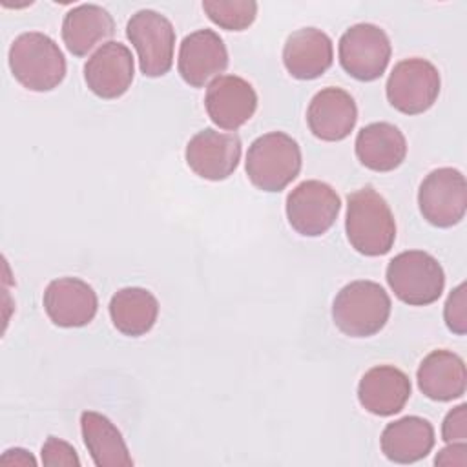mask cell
I'll list each match as a JSON object with an SVG mask.
<instances>
[{"label":"cell","mask_w":467,"mask_h":467,"mask_svg":"<svg viewBox=\"0 0 467 467\" xmlns=\"http://www.w3.org/2000/svg\"><path fill=\"white\" fill-rule=\"evenodd\" d=\"M434 465L465 467L467 465V445H465V441H454V443H449L447 447L440 449L436 458H434Z\"/></svg>","instance_id":"f1b7e54d"},{"label":"cell","mask_w":467,"mask_h":467,"mask_svg":"<svg viewBox=\"0 0 467 467\" xmlns=\"http://www.w3.org/2000/svg\"><path fill=\"white\" fill-rule=\"evenodd\" d=\"M441 440L447 443L467 440V405L460 403L451 409L441 425Z\"/></svg>","instance_id":"83f0119b"},{"label":"cell","mask_w":467,"mask_h":467,"mask_svg":"<svg viewBox=\"0 0 467 467\" xmlns=\"http://www.w3.org/2000/svg\"><path fill=\"white\" fill-rule=\"evenodd\" d=\"M334 60L332 40L316 27H301L288 35L283 47V64L297 80H314L321 77Z\"/></svg>","instance_id":"ac0fdd59"},{"label":"cell","mask_w":467,"mask_h":467,"mask_svg":"<svg viewBox=\"0 0 467 467\" xmlns=\"http://www.w3.org/2000/svg\"><path fill=\"white\" fill-rule=\"evenodd\" d=\"M387 283L394 296L410 306H425L440 299L445 272L436 257L423 250H407L387 265Z\"/></svg>","instance_id":"5b68a950"},{"label":"cell","mask_w":467,"mask_h":467,"mask_svg":"<svg viewBox=\"0 0 467 467\" xmlns=\"http://www.w3.org/2000/svg\"><path fill=\"white\" fill-rule=\"evenodd\" d=\"M418 206L427 223L438 228H451L465 217L467 182L456 168L432 170L420 184Z\"/></svg>","instance_id":"9c48e42d"},{"label":"cell","mask_w":467,"mask_h":467,"mask_svg":"<svg viewBox=\"0 0 467 467\" xmlns=\"http://www.w3.org/2000/svg\"><path fill=\"white\" fill-rule=\"evenodd\" d=\"M7 60L16 82L29 91H51L66 77L64 53L51 36L38 31L18 35L9 47Z\"/></svg>","instance_id":"7a4b0ae2"},{"label":"cell","mask_w":467,"mask_h":467,"mask_svg":"<svg viewBox=\"0 0 467 467\" xmlns=\"http://www.w3.org/2000/svg\"><path fill=\"white\" fill-rule=\"evenodd\" d=\"M115 33L113 16L97 4H80L69 9L62 20V40L75 57H86Z\"/></svg>","instance_id":"7402d4cb"},{"label":"cell","mask_w":467,"mask_h":467,"mask_svg":"<svg viewBox=\"0 0 467 467\" xmlns=\"http://www.w3.org/2000/svg\"><path fill=\"white\" fill-rule=\"evenodd\" d=\"M226 66V46L213 29H197L182 38L177 69L188 86L204 88L212 78L221 77Z\"/></svg>","instance_id":"4fadbf2b"},{"label":"cell","mask_w":467,"mask_h":467,"mask_svg":"<svg viewBox=\"0 0 467 467\" xmlns=\"http://www.w3.org/2000/svg\"><path fill=\"white\" fill-rule=\"evenodd\" d=\"M84 445L97 467H131L133 458L115 423L100 412L84 410L80 414Z\"/></svg>","instance_id":"603a6c76"},{"label":"cell","mask_w":467,"mask_h":467,"mask_svg":"<svg viewBox=\"0 0 467 467\" xmlns=\"http://www.w3.org/2000/svg\"><path fill=\"white\" fill-rule=\"evenodd\" d=\"M465 283H460L456 288L451 290L445 306H443V319L451 332L463 336L467 332V297H465Z\"/></svg>","instance_id":"484cf974"},{"label":"cell","mask_w":467,"mask_h":467,"mask_svg":"<svg viewBox=\"0 0 467 467\" xmlns=\"http://www.w3.org/2000/svg\"><path fill=\"white\" fill-rule=\"evenodd\" d=\"M434 440V427L425 418L403 416L385 425L379 445L387 460L394 463H414L429 456Z\"/></svg>","instance_id":"44dd1931"},{"label":"cell","mask_w":467,"mask_h":467,"mask_svg":"<svg viewBox=\"0 0 467 467\" xmlns=\"http://www.w3.org/2000/svg\"><path fill=\"white\" fill-rule=\"evenodd\" d=\"M390 40L387 33L374 24H356L348 27L337 46L341 67L359 82L379 78L390 60Z\"/></svg>","instance_id":"ba28073f"},{"label":"cell","mask_w":467,"mask_h":467,"mask_svg":"<svg viewBox=\"0 0 467 467\" xmlns=\"http://www.w3.org/2000/svg\"><path fill=\"white\" fill-rule=\"evenodd\" d=\"M420 390L434 401H452L465 394L467 370L463 359L445 348L429 352L416 372Z\"/></svg>","instance_id":"d6986e66"},{"label":"cell","mask_w":467,"mask_h":467,"mask_svg":"<svg viewBox=\"0 0 467 467\" xmlns=\"http://www.w3.org/2000/svg\"><path fill=\"white\" fill-rule=\"evenodd\" d=\"M109 317L120 334L139 337L153 328L159 317V301L146 288L126 286L111 296Z\"/></svg>","instance_id":"cb8c5ba5"},{"label":"cell","mask_w":467,"mask_h":467,"mask_svg":"<svg viewBox=\"0 0 467 467\" xmlns=\"http://www.w3.org/2000/svg\"><path fill=\"white\" fill-rule=\"evenodd\" d=\"M301 162V148L296 139L283 131H270L248 146L244 170L255 188L281 192L299 175Z\"/></svg>","instance_id":"277c9868"},{"label":"cell","mask_w":467,"mask_h":467,"mask_svg":"<svg viewBox=\"0 0 467 467\" xmlns=\"http://www.w3.org/2000/svg\"><path fill=\"white\" fill-rule=\"evenodd\" d=\"M40 456H42V463L47 467H57V465L78 467L80 465V460L73 445H69L67 441L57 436H47V440L42 445Z\"/></svg>","instance_id":"4316f807"},{"label":"cell","mask_w":467,"mask_h":467,"mask_svg":"<svg viewBox=\"0 0 467 467\" xmlns=\"http://www.w3.org/2000/svg\"><path fill=\"white\" fill-rule=\"evenodd\" d=\"M202 11L208 18L226 31H244L257 16L254 0H204Z\"/></svg>","instance_id":"d4e9b609"},{"label":"cell","mask_w":467,"mask_h":467,"mask_svg":"<svg viewBox=\"0 0 467 467\" xmlns=\"http://www.w3.org/2000/svg\"><path fill=\"white\" fill-rule=\"evenodd\" d=\"M2 465H36V460L24 449H7L2 458H0Z\"/></svg>","instance_id":"f546056e"},{"label":"cell","mask_w":467,"mask_h":467,"mask_svg":"<svg viewBox=\"0 0 467 467\" xmlns=\"http://www.w3.org/2000/svg\"><path fill=\"white\" fill-rule=\"evenodd\" d=\"M135 75L131 51L120 42L102 44L84 64V80L91 93L111 100L122 97Z\"/></svg>","instance_id":"5bb4252c"},{"label":"cell","mask_w":467,"mask_h":467,"mask_svg":"<svg viewBox=\"0 0 467 467\" xmlns=\"http://www.w3.org/2000/svg\"><path fill=\"white\" fill-rule=\"evenodd\" d=\"M126 36L137 49L144 77L157 78L171 69L175 29L164 15L153 9L137 11L126 24Z\"/></svg>","instance_id":"8992f818"},{"label":"cell","mask_w":467,"mask_h":467,"mask_svg":"<svg viewBox=\"0 0 467 467\" xmlns=\"http://www.w3.org/2000/svg\"><path fill=\"white\" fill-rule=\"evenodd\" d=\"M44 310L62 328H78L93 321L99 299L91 285L78 277L53 279L44 290Z\"/></svg>","instance_id":"9a60e30c"},{"label":"cell","mask_w":467,"mask_h":467,"mask_svg":"<svg viewBox=\"0 0 467 467\" xmlns=\"http://www.w3.org/2000/svg\"><path fill=\"white\" fill-rule=\"evenodd\" d=\"M358 120V106L350 93L341 88H323L306 109V124L314 137L337 142L350 135Z\"/></svg>","instance_id":"2e32d148"},{"label":"cell","mask_w":467,"mask_h":467,"mask_svg":"<svg viewBox=\"0 0 467 467\" xmlns=\"http://www.w3.org/2000/svg\"><path fill=\"white\" fill-rule=\"evenodd\" d=\"M356 157L372 171H392L407 155V140L398 126L390 122H372L356 135Z\"/></svg>","instance_id":"ffe728a7"},{"label":"cell","mask_w":467,"mask_h":467,"mask_svg":"<svg viewBox=\"0 0 467 467\" xmlns=\"http://www.w3.org/2000/svg\"><path fill=\"white\" fill-rule=\"evenodd\" d=\"M184 159L195 175L206 181H224L239 166L241 139L235 133L204 128L188 140Z\"/></svg>","instance_id":"8fae6325"},{"label":"cell","mask_w":467,"mask_h":467,"mask_svg":"<svg viewBox=\"0 0 467 467\" xmlns=\"http://www.w3.org/2000/svg\"><path fill=\"white\" fill-rule=\"evenodd\" d=\"M204 108L215 126L235 131L254 117L257 93L248 80L237 75H221L208 84Z\"/></svg>","instance_id":"7c38bea8"},{"label":"cell","mask_w":467,"mask_h":467,"mask_svg":"<svg viewBox=\"0 0 467 467\" xmlns=\"http://www.w3.org/2000/svg\"><path fill=\"white\" fill-rule=\"evenodd\" d=\"M345 232L350 246L368 257L385 255L396 241V221L390 206L372 186L347 197Z\"/></svg>","instance_id":"6da1fadb"},{"label":"cell","mask_w":467,"mask_h":467,"mask_svg":"<svg viewBox=\"0 0 467 467\" xmlns=\"http://www.w3.org/2000/svg\"><path fill=\"white\" fill-rule=\"evenodd\" d=\"M441 78L436 66L425 58L400 60L387 78V99L405 115H420L432 108L440 95Z\"/></svg>","instance_id":"52a82bcc"},{"label":"cell","mask_w":467,"mask_h":467,"mask_svg":"<svg viewBox=\"0 0 467 467\" xmlns=\"http://www.w3.org/2000/svg\"><path fill=\"white\" fill-rule=\"evenodd\" d=\"M390 306V297L381 285L359 279L337 292L332 303V319L345 336L368 337L387 325Z\"/></svg>","instance_id":"3957f363"},{"label":"cell","mask_w":467,"mask_h":467,"mask_svg":"<svg viewBox=\"0 0 467 467\" xmlns=\"http://www.w3.org/2000/svg\"><path fill=\"white\" fill-rule=\"evenodd\" d=\"M410 390V379L403 370L394 365H378L361 376L358 401L374 416H394L409 401Z\"/></svg>","instance_id":"e0dca14e"},{"label":"cell","mask_w":467,"mask_h":467,"mask_svg":"<svg viewBox=\"0 0 467 467\" xmlns=\"http://www.w3.org/2000/svg\"><path fill=\"white\" fill-rule=\"evenodd\" d=\"M341 210L336 190L317 179L299 182L286 197L290 226L305 237H319L332 228Z\"/></svg>","instance_id":"30bf717a"}]
</instances>
